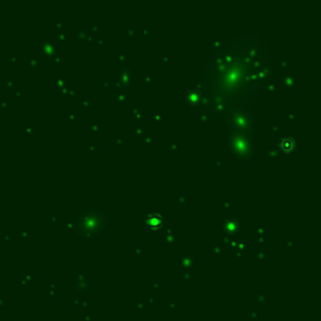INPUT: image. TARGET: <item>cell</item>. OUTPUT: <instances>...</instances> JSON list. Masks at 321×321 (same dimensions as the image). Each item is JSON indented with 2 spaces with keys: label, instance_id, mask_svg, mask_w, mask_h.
Returning <instances> with one entry per match:
<instances>
[{
  "label": "cell",
  "instance_id": "cell-1",
  "mask_svg": "<svg viewBox=\"0 0 321 321\" xmlns=\"http://www.w3.org/2000/svg\"><path fill=\"white\" fill-rule=\"evenodd\" d=\"M163 222H164V218L163 216H161L159 213H149L146 218V226L148 230H152V231H157L159 230L162 226H163Z\"/></svg>",
  "mask_w": 321,
  "mask_h": 321
},
{
  "label": "cell",
  "instance_id": "cell-2",
  "mask_svg": "<svg viewBox=\"0 0 321 321\" xmlns=\"http://www.w3.org/2000/svg\"><path fill=\"white\" fill-rule=\"evenodd\" d=\"M278 146H280L281 151L285 152V153H289V152H292L295 149L296 147V142L294 138L289 137V136H285L282 137L280 139V142H278Z\"/></svg>",
  "mask_w": 321,
  "mask_h": 321
}]
</instances>
